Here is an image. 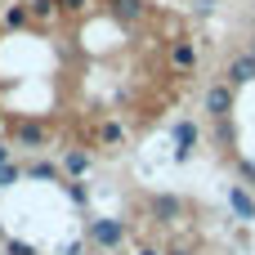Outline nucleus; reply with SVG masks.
I'll return each instance as SVG.
<instances>
[{"mask_svg": "<svg viewBox=\"0 0 255 255\" xmlns=\"http://www.w3.org/2000/svg\"><path fill=\"white\" fill-rule=\"evenodd\" d=\"M202 76L206 36L179 0H0V170L13 152L126 157Z\"/></svg>", "mask_w": 255, "mask_h": 255, "instance_id": "1", "label": "nucleus"}]
</instances>
